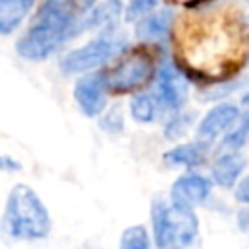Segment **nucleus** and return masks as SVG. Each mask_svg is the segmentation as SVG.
Wrapping results in <instances>:
<instances>
[{
    "label": "nucleus",
    "mask_w": 249,
    "mask_h": 249,
    "mask_svg": "<svg viewBox=\"0 0 249 249\" xmlns=\"http://www.w3.org/2000/svg\"><path fill=\"white\" fill-rule=\"evenodd\" d=\"M78 0H43L35 19L18 39L16 51L27 60L51 56L64 41L80 33Z\"/></svg>",
    "instance_id": "f257e3e1"
},
{
    "label": "nucleus",
    "mask_w": 249,
    "mask_h": 249,
    "mask_svg": "<svg viewBox=\"0 0 249 249\" xmlns=\"http://www.w3.org/2000/svg\"><path fill=\"white\" fill-rule=\"evenodd\" d=\"M2 231L19 241H39L47 239L53 222L45 202L29 185H14L8 193L4 214H2Z\"/></svg>",
    "instance_id": "f03ea898"
},
{
    "label": "nucleus",
    "mask_w": 249,
    "mask_h": 249,
    "mask_svg": "<svg viewBox=\"0 0 249 249\" xmlns=\"http://www.w3.org/2000/svg\"><path fill=\"white\" fill-rule=\"evenodd\" d=\"M152 239L158 249H200V228L195 210L165 198H154Z\"/></svg>",
    "instance_id": "7ed1b4c3"
},
{
    "label": "nucleus",
    "mask_w": 249,
    "mask_h": 249,
    "mask_svg": "<svg viewBox=\"0 0 249 249\" xmlns=\"http://www.w3.org/2000/svg\"><path fill=\"white\" fill-rule=\"evenodd\" d=\"M124 47L126 41L123 37L105 31L103 35L88 41L86 45L68 51L60 60V68L66 74H88L97 66H103L119 53H123Z\"/></svg>",
    "instance_id": "20e7f679"
},
{
    "label": "nucleus",
    "mask_w": 249,
    "mask_h": 249,
    "mask_svg": "<svg viewBox=\"0 0 249 249\" xmlns=\"http://www.w3.org/2000/svg\"><path fill=\"white\" fill-rule=\"evenodd\" d=\"M152 58L150 54L136 51L121 56L105 74V86L113 93H126L144 86L152 76Z\"/></svg>",
    "instance_id": "39448f33"
},
{
    "label": "nucleus",
    "mask_w": 249,
    "mask_h": 249,
    "mask_svg": "<svg viewBox=\"0 0 249 249\" xmlns=\"http://www.w3.org/2000/svg\"><path fill=\"white\" fill-rule=\"evenodd\" d=\"M156 97L160 99L165 113L181 111L189 97V86L183 74L177 70V66L169 60H161L156 70Z\"/></svg>",
    "instance_id": "423d86ee"
},
{
    "label": "nucleus",
    "mask_w": 249,
    "mask_h": 249,
    "mask_svg": "<svg viewBox=\"0 0 249 249\" xmlns=\"http://www.w3.org/2000/svg\"><path fill=\"white\" fill-rule=\"evenodd\" d=\"M210 191H212V181L208 177L196 171H187L173 181L169 189V200L177 206L195 210L210 196Z\"/></svg>",
    "instance_id": "0eeeda50"
},
{
    "label": "nucleus",
    "mask_w": 249,
    "mask_h": 249,
    "mask_svg": "<svg viewBox=\"0 0 249 249\" xmlns=\"http://www.w3.org/2000/svg\"><path fill=\"white\" fill-rule=\"evenodd\" d=\"M107 86L103 74H86L74 86V99L80 105L82 113L88 117H97L105 109L107 101Z\"/></svg>",
    "instance_id": "6e6552de"
},
{
    "label": "nucleus",
    "mask_w": 249,
    "mask_h": 249,
    "mask_svg": "<svg viewBox=\"0 0 249 249\" xmlns=\"http://www.w3.org/2000/svg\"><path fill=\"white\" fill-rule=\"evenodd\" d=\"M239 109L233 103H218L212 107L196 124V138L210 144L218 136L226 134L228 130L233 128V124L239 119Z\"/></svg>",
    "instance_id": "1a4fd4ad"
},
{
    "label": "nucleus",
    "mask_w": 249,
    "mask_h": 249,
    "mask_svg": "<svg viewBox=\"0 0 249 249\" xmlns=\"http://www.w3.org/2000/svg\"><path fill=\"white\" fill-rule=\"evenodd\" d=\"M245 165H247V160L243 154H239V150H226L212 163V169H210L212 181L222 189H231L239 183V177L245 171Z\"/></svg>",
    "instance_id": "9d476101"
},
{
    "label": "nucleus",
    "mask_w": 249,
    "mask_h": 249,
    "mask_svg": "<svg viewBox=\"0 0 249 249\" xmlns=\"http://www.w3.org/2000/svg\"><path fill=\"white\" fill-rule=\"evenodd\" d=\"M208 150H210V144L196 138L195 142H183V144H177L171 150H167L163 154V161L173 167L195 169L206 161Z\"/></svg>",
    "instance_id": "9b49d317"
},
{
    "label": "nucleus",
    "mask_w": 249,
    "mask_h": 249,
    "mask_svg": "<svg viewBox=\"0 0 249 249\" xmlns=\"http://www.w3.org/2000/svg\"><path fill=\"white\" fill-rule=\"evenodd\" d=\"M121 14H123L121 0H103L84 14V18L80 19V31L82 29H105L107 31L117 23Z\"/></svg>",
    "instance_id": "f8f14e48"
},
{
    "label": "nucleus",
    "mask_w": 249,
    "mask_h": 249,
    "mask_svg": "<svg viewBox=\"0 0 249 249\" xmlns=\"http://www.w3.org/2000/svg\"><path fill=\"white\" fill-rule=\"evenodd\" d=\"M173 23V12L169 8L150 12L136 21V37L142 41H160L163 39Z\"/></svg>",
    "instance_id": "ddd939ff"
},
{
    "label": "nucleus",
    "mask_w": 249,
    "mask_h": 249,
    "mask_svg": "<svg viewBox=\"0 0 249 249\" xmlns=\"http://www.w3.org/2000/svg\"><path fill=\"white\" fill-rule=\"evenodd\" d=\"M130 117L136 121V123H142V124H148V123H154L163 111L160 99L156 97L154 91H144V93H136L132 99H130Z\"/></svg>",
    "instance_id": "4468645a"
},
{
    "label": "nucleus",
    "mask_w": 249,
    "mask_h": 249,
    "mask_svg": "<svg viewBox=\"0 0 249 249\" xmlns=\"http://www.w3.org/2000/svg\"><path fill=\"white\" fill-rule=\"evenodd\" d=\"M35 0H0V35L12 33L33 8Z\"/></svg>",
    "instance_id": "2eb2a0df"
},
{
    "label": "nucleus",
    "mask_w": 249,
    "mask_h": 249,
    "mask_svg": "<svg viewBox=\"0 0 249 249\" xmlns=\"http://www.w3.org/2000/svg\"><path fill=\"white\" fill-rule=\"evenodd\" d=\"M249 140V107L239 115L237 123L231 130H228L222 138V146L226 150H241Z\"/></svg>",
    "instance_id": "dca6fc26"
},
{
    "label": "nucleus",
    "mask_w": 249,
    "mask_h": 249,
    "mask_svg": "<svg viewBox=\"0 0 249 249\" xmlns=\"http://www.w3.org/2000/svg\"><path fill=\"white\" fill-rule=\"evenodd\" d=\"M193 123H195V115L193 113H189V111H175L169 117V121L165 123V126H163V136L167 140L183 138L191 130Z\"/></svg>",
    "instance_id": "f3484780"
},
{
    "label": "nucleus",
    "mask_w": 249,
    "mask_h": 249,
    "mask_svg": "<svg viewBox=\"0 0 249 249\" xmlns=\"http://www.w3.org/2000/svg\"><path fill=\"white\" fill-rule=\"evenodd\" d=\"M150 235L142 224L130 226L121 233L119 249H150Z\"/></svg>",
    "instance_id": "a211bd4d"
},
{
    "label": "nucleus",
    "mask_w": 249,
    "mask_h": 249,
    "mask_svg": "<svg viewBox=\"0 0 249 249\" xmlns=\"http://www.w3.org/2000/svg\"><path fill=\"white\" fill-rule=\"evenodd\" d=\"M156 6H158V0H128V4L124 8V19L126 21H132V19L138 21L146 14L154 12Z\"/></svg>",
    "instance_id": "6ab92c4d"
},
{
    "label": "nucleus",
    "mask_w": 249,
    "mask_h": 249,
    "mask_svg": "<svg viewBox=\"0 0 249 249\" xmlns=\"http://www.w3.org/2000/svg\"><path fill=\"white\" fill-rule=\"evenodd\" d=\"M101 128L109 130V132H121L123 130V119H121V113L119 111H109L103 115L101 123H99Z\"/></svg>",
    "instance_id": "aec40b11"
},
{
    "label": "nucleus",
    "mask_w": 249,
    "mask_h": 249,
    "mask_svg": "<svg viewBox=\"0 0 249 249\" xmlns=\"http://www.w3.org/2000/svg\"><path fill=\"white\" fill-rule=\"evenodd\" d=\"M235 200L241 204H249V175L239 179V183L235 185Z\"/></svg>",
    "instance_id": "412c9836"
},
{
    "label": "nucleus",
    "mask_w": 249,
    "mask_h": 249,
    "mask_svg": "<svg viewBox=\"0 0 249 249\" xmlns=\"http://www.w3.org/2000/svg\"><path fill=\"white\" fill-rule=\"evenodd\" d=\"M18 169H21V163L18 160H14L12 156L0 154V171H18Z\"/></svg>",
    "instance_id": "4be33fe9"
},
{
    "label": "nucleus",
    "mask_w": 249,
    "mask_h": 249,
    "mask_svg": "<svg viewBox=\"0 0 249 249\" xmlns=\"http://www.w3.org/2000/svg\"><path fill=\"white\" fill-rule=\"evenodd\" d=\"M95 4H97V0H78V8H80V12H88V10H91Z\"/></svg>",
    "instance_id": "5701e85b"
},
{
    "label": "nucleus",
    "mask_w": 249,
    "mask_h": 249,
    "mask_svg": "<svg viewBox=\"0 0 249 249\" xmlns=\"http://www.w3.org/2000/svg\"><path fill=\"white\" fill-rule=\"evenodd\" d=\"M241 103L249 107V86H247V89H245V91H243V95H241Z\"/></svg>",
    "instance_id": "b1692460"
}]
</instances>
